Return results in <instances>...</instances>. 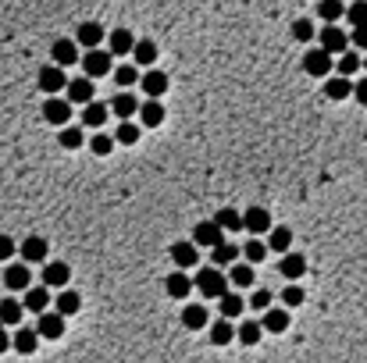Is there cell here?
I'll list each match as a JSON object with an SVG mask.
<instances>
[{
    "label": "cell",
    "mask_w": 367,
    "mask_h": 363,
    "mask_svg": "<svg viewBox=\"0 0 367 363\" xmlns=\"http://www.w3.org/2000/svg\"><path fill=\"white\" fill-rule=\"evenodd\" d=\"M193 285L207 296V299H221L225 292H228V278L221 275V268H203V271H196V278H193Z\"/></svg>",
    "instance_id": "cell-1"
},
{
    "label": "cell",
    "mask_w": 367,
    "mask_h": 363,
    "mask_svg": "<svg viewBox=\"0 0 367 363\" xmlns=\"http://www.w3.org/2000/svg\"><path fill=\"white\" fill-rule=\"evenodd\" d=\"M332 68H335V58L328 54V50H321V46L307 50V58H303V72H307V75H314V79H328Z\"/></svg>",
    "instance_id": "cell-2"
},
{
    "label": "cell",
    "mask_w": 367,
    "mask_h": 363,
    "mask_svg": "<svg viewBox=\"0 0 367 363\" xmlns=\"http://www.w3.org/2000/svg\"><path fill=\"white\" fill-rule=\"evenodd\" d=\"M115 54H103L100 46H93V50H86V58H82V72L89 75V79H103V75H111L115 72V61H111Z\"/></svg>",
    "instance_id": "cell-3"
},
{
    "label": "cell",
    "mask_w": 367,
    "mask_h": 363,
    "mask_svg": "<svg viewBox=\"0 0 367 363\" xmlns=\"http://www.w3.org/2000/svg\"><path fill=\"white\" fill-rule=\"evenodd\" d=\"M43 121L46 125H68L72 121V103H68V96H46V103H43Z\"/></svg>",
    "instance_id": "cell-4"
},
{
    "label": "cell",
    "mask_w": 367,
    "mask_h": 363,
    "mask_svg": "<svg viewBox=\"0 0 367 363\" xmlns=\"http://www.w3.org/2000/svg\"><path fill=\"white\" fill-rule=\"evenodd\" d=\"M36 82H39V89H43L46 96H58V93L68 86V75H65L61 65H43L39 75H36Z\"/></svg>",
    "instance_id": "cell-5"
},
{
    "label": "cell",
    "mask_w": 367,
    "mask_h": 363,
    "mask_svg": "<svg viewBox=\"0 0 367 363\" xmlns=\"http://www.w3.org/2000/svg\"><path fill=\"white\" fill-rule=\"evenodd\" d=\"M318 36H321V50H328L332 58H339L342 50H349V32H342L339 22H325V29Z\"/></svg>",
    "instance_id": "cell-6"
},
{
    "label": "cell",
    "mask_w": 367,
    "mask_h": 363,
    "mask_svg": "<svg viewBox=\"0 0 367 363\" xmlns=\"http://www.w3.org/2000/svg\"><path fill=\"white\" fill-rule=\"evenodd\" d=\"M268 228H271L268 206H250V211H243V232H250V235H264Z\"/></svg>",
    "instance_id": "cell-7"
},
{
    "label": "cell",
    "mask_w": 367,
    "mask_h": 363,
    "mask_svg": "<svg viewBox=\"0 0 367 363\" xmlns=\"http://www.w3.org/2000/svg\"><path fill=\"white\" fill-rule=\"evenodd\" d=\"M139 125L143 128H157V125H165V103L161 100H153V96H146L143 103H139Z\"/></svg>",
    "instance_id": "cell-8"
},
{
    "label": "cell",
    "mask_w": 367,
    "mask_h": 363,
    "mask_svg": "<svg viewBox=\"0 0 367 363\" xmlns=\"http://www.w3.org/2000/svg\"><path fill=\"white\" fill-rule=\"evenodd\" d=\"M139 89H143L146 96H153V100H161V96L168 93V75L157 72V68H146V72L139 75Z\"/></svg>",
    "instance_id": "cell-9"
},
{
    "label": "cell",
    "mask_w": 367,
    "mask_h": 363,
    "mask_svg": "<svg viewBox=\"0 0 367 363\" xmlns=\"http://www.w3.org/2000/svg\"><path fill=\"white\" fill-rule=\"evenodd\" d=\"M22 260L25 264H43L46 256H50V246H46V239L43 235H29V239H22Z\"/></svg>",
    "instance_id": "cell-10"
},
{
    "label": "cell",
    "mask_w": 367,
    "mask_h": 363,
    "mask_svg": "<svg viewBox=\"0 0 367 363\" xmlns=\"http://www.w3.org/2000/svg\"><path fill=\"white\" fill-rule=\"evenodd\" d=\"M93 79L89 75H82V79H68V86H65V96H68V103H72V107H75V103H79V107H82V103H89L93 100Z\"/></svg>",
    "instance_id": "cell-11"
},
{
    "label": "cell",
    "mask_w": 367,
    "mask_h": 363,
    "mask_svg": "<svg viewBox=\"0 0 367 363\" xmlns=\"http://www.w3.org/2000/svg\"><path fill=\"white\" fill-rule=\"evenodd\" d=\"M36 331H39V338H50V342H58L61 335H65V317L58 314H50V310H43L39 314V324H36Z\"/></svg>",
    "instance_id": "cell-12"
},
{
    "label": "cell",
    "mask_w": 367,
    "mask_h": 363,
    "mask_svg": "<svg viewBox=\"0 0 367 363\" xmlns=\"http://www.w3.org/2000/svg\"><path fill=\"white\" fill-rule=\"evenodd\" d=\"M29 285H32V275H29V264H25V260L4 268V289H11V292H25Z\"/></svg>",
    "instance_id": "cell-13"
},
{
    "label": "cell",
    "mask_w": 367,
    "mask_h": 363,
    "mask_svg": "<svg viewBox=\"0 0 367 363\" xmlns=\"http://www.w3.org/2000/svg\"><path fill=\"white\" fill-rule=\"evenodd\" d=\"M200 246L189 239V242H175L172 246V260H175V268L179 271H189V268H196V260H200V253H196Z\"/></svg>",
    "instance_id": "cell-14"
},
{
    "label": "cell",
    "mask_w": 367,
    "mask_h": 363,
    "mask_svg": "<svg viewBox=\"0 0 367 363\" xmlns=\"http://www.w3.org/2000/svg\"><path fill=\"white\" fill-rule=\"evenodd\" d=\"M68 282H72V268H68V264L50 260V264L43 268V285H46V289H65Z\"/></svg>",
    "instance_id": "cell-15"
},
{
    "label": "cell",
    "mask_w": 367,
    "mask_h": 363,
    "mask_svg": "<svg viewBox=\"0 0 367 363\" xmlns=\"http://www.w3.org/2000/svg\"><path fill=\"white\" fill-rule=\"evenodd\" d=\"M50 58H54V65L68 68L79 61V43L75 39H54V46H50Z\"/></svg>",
    "instance_id": "cell-16"
},
{
    "label": "cell",
    "mask_w": 367,
    "mask_h": 363,
    "mask_svg": "<svg viewBox=\"0 0 367 363\" xmlns=\"http://www.w3.org/2000/svg\"><path fill=\"white\" fill-rule=\"evenodd\" d=\"M22 306L29 310V314H43V310H50V289L46 285H29Z\"/></svg>",
    "instance_id": "cell-17"
},
{
    "label": "cell",
    "mask_w": 367,
    "mask_h": 363,
    "mask_svg": "<svg viewBox=\"0 0 367 363\" xmlns=\"http://www.w3.org/2000/svg\"><path fill=\"white\" fill-rule=\"evenodd\" d=\"M108 103H100V100H89V103H82V125H89V128H103L108 125Z\"/></svg>",
    "instance_id": "cell-18"
},
{
    "label": "cell",
    "mask_w": 367,
    "mask_h": 363,
    "mask_svg": "<svg viewBox=\"0 0 367 363\" xmlns=\"http://www.w3.org/2000/svg\"><path fill=\"white\" fill-rule=\"evenodd\" d=\"M193 242L203 246V249L218 246V242H221V228H218V221H200V225L193 228Z\"/></svg>",
    "instance_id": "cell-19"
},
{
    "label": "cell",
    "mask_w": 367,
    "mask_h": 363,
    "mask_svg": "<svg viewBox=\"0 0 367 363\" xmlns=\"http://www.w3.org/2000/svg\"><path fill=\"white\" fill-rule=\"evenodd\" d=\"M103 36H108V29H103V25H96V22H82L79 32H75V43L86 46V50H93V46L103 43Z\"/></svg>",
    "instance_id": "cell-20"
},
{
    "label": "cell",
    "mask_w": 367,
    "mask_h": 363,
    "mask_svg": "<svg viewBox=\"0 0 367 363\" xmlns=\"http://www.w3.org/2000/svg\"><path fill=\"white\" fill-rule=\"evenodd\" d=\"M165 292H168L172 299H186V296L193 292V278H189L186 271H172V275L165 278Z\"/></svg>",
    "instance_id": "cell-21"
},
{
    "label": "cell",
    "mask_w": 367,
    "mask_h": 363,
    "mask_svg": "<svg viewBox=\"0 0 367 363\" xmlns=\"http://www.w3.org/2000/svg\"><path fill=\"white\" fill-rule=\"evenodd\" d=\"M136 111H139V100H136V93H129V89H122V93L111 100V114H118L122 121H125V118H136Z\"/></svg>",
    "instance_id": "cell-22"
},
{
    "label": "cell",
    "mask_w": 367,
    "mask_h": 363,
    "mask_svg": "<svg viewBox=\"0 0 367 363\" xmlns=\"http://www.w3.org/2000/svg\"><path fill=\"white\" fill-rule=\"evenodd\" d=\"M278 268H282V275H285L289 282H300V278L307 275V256H300V253H289V249H285Z\"/></svg>",
    "instance_id": "cell-23"
},
{
    "label": "cell",
    "mask_w": 367,
    "mask_h": 363,
    "mask_svg": "<svg viewBox=\"0 0 367 363\" xmlns=\"http://www.w3.org/2000/svg\"><path fill=\"white\" fill-rule=\"evenodd\" d=\"M108 46H111V54H115V58H129V54H132V46H136V36H132L129 29H115V32L108 36Z\"/></svg>",
    "instance_id": "cell-24"
},
{
    "label": "cell",
    "mask_w": 367,
    "mask_h": 363,
    "mask_svg": "<svg viewBox=\"0 0 367 363\" xmlns=\"http://www.w3.org/2000/svg\"><path fill=\"white\" fill-rule=\"evenodd\" d=\"M182 324H186L189 331H203L207 324H211V314H207V306L193 303V306H186V310H182Z\"/></svg>",
    "instance_id": "cell-25"
},
{
    "label": "cell",
    "mask_w": 367,
    "mask_h": 363,
    "mask_svg": "<svg viewBox=\"0 0 367 363\" xmlns=\"http://www.w3.org/2000/svg\"><path fill=\"white\" fill-rule=\"evenodd\" d=\"M132 58H136V68H153V61H157V43L153 39H136Z\"/></svg>",
    "instance_id": "cell-26"
},
{
    "label": "cell",
    "mask_w": 367,
    "mask_h": 363,
    "mask_svg": "<svg viewBox=\"0 0 367 363\" xmlns=\"http://www.w3.org/2000/svg\"><path fill=\"white\" fill-rule=\"evenodd\" d=\"M236 256H239V246L236 242H218V246H211V264L214 268H228V264H236Z\"/></svg>",
    "instance_id": "cell-27"
},
{
    "label": "cell",
    "mask_w": 367,
    "mask_h": 363,
    "mask_svg": "<svg viewBox=\"0 0 367 363\" xmlns=\"http://www.w3.org/2000/svg\"><path fill=\"white\" fill-rule=\"evenodd\" d=\"M79 306H82V296H79V292H72V289H61V292H58V299H54V310H58L61 317L79 314Z\"/></svg>",
    "instance_id": "cell-28"
},
{
    "label": "cell",
    "mask_w": 367,
    "mask_h": 363,
    "mask_svg": "<svg viewBox=\"0 0 367 363\" xmlns=\"http://www.w3.org/2000/svg\"><path fill=\"white\" fill-rule=\"evenodd\" d=\"M36 345H39V331H36V328H18L15 338H11V349H18L22 356L36 352Z\"/></svg>",
    "instance_id": "cell-29"
},
{
    "label": "cell",
    "mask_w": 367,
    "mask_h": 363,
    "mask_svg": "<svg viewBox=\"0 0 367 363\" xmlns=\"http://www.w3.org/2000/svg\"><path fill=\"white\" fill-rule=\"evenodd\" d=\"M22 314H25V306L18 299H0V324H4V328L22 324Z\"/></svg>",
    "instance_id": "cell-30"
},
{
    "label": "cell",
    "mask_w": 367,
    "mask_h": 363,
    "mask_svg": "<svg viewBox=\"0 0 367 363\" xmlns=\"http://www.w3.org/2000/svg\"><path fill=\"white\" fill-rule=\"evenodd\" d=\"M325 96L328 100H346V96H353V82L346 75H335V79L328 75L325 79Z\"/></svg>",
    "instance_id": "cell-31"
},
{
    "label": "cell",
    "mask_w": 367,
    "mask_h": 363,
    "mask_svg": "<svg viewBox=\"0 0 367 363\" xmlns=\"http://www.w3.org/2000/svg\"><path fill=\"white\" fill-rule=\"evenodd\" d=\"M260 324H264V331H271V335H282V331H289V314H285V310H271L268 306Z\"/></svg>",
    "instance_id": "cell-32"
},
{
    "label": "cell",
    "mask_w": 367,
    "mask_h": 363,
    "mask_svg": "<svg viewBox=\"0 0 367 363\" xmlns=\"http://www.w3.org/2000/svg\"><path fill=\"white\" fill-rule=\"evenodd\" d=\"M139 132H143V125L132 121V118H125V121L118 125V132H115V143H122V146H136V143H139Z\"/></svg>",
    "instance_id": "cell-33"
},
{
    "label": "cell",
    "mask_w": 367,
    "mask_h": 363,
    "mask_svg": "<svg viewBox=\"0 0 367 363\" xmlns=\"http://www.w3.org/2000/svg\"><path fill=\"white\" fill-rule=\"evenodd\" d=\"M292 246V232L289 228H268V253H285Z\"/></svg>",
    "instance_id": "cell-34"
},
{
    "label": "cell",
    "mask_w": 367,
    "mask_h": 363,
    "mask_svg": "<svg viewBox=\"0 0 367 363\" xmlns=\"http://www.w3.org/2000/svg\"><path fill=\"white\" fill-rule=\"evenodd\" d=\"M260 335H264V324H260V321H243V324L236 328V338H239L243 345H257Z\"/></svg>",
    "instance_id": "cell-35"
},
{
    "label": "cell",
    "mask_w": 367,
    "mask_h": 363,
    "mask_svg": "<svg viewBox=\"0 0 367 363\" xmlns=\"http://www.w3.org/2000/svg\"><path fill=\"white\" fill-rule=\"evenodd\" d=\"M360 68H363V58L356 54V50H342V54H339V75L353 79Z\"/></svg>",
    "instance_id": "cell-36"
},
{
    "label": "cell",
    "mask_w": 367,
    "mask_h": 363,
    "mask_svg": "<svg viewBox=\"0 0 367 363\" xmlns=\"http://www.w3.org/2000/svg\"><path fill=\"white\" fill-rule=\"evenodd\" d=\"M211 328V342L214 345H228L232 338H236V328L228 324V317H221V321H214V324H207Z\"/></svg>",
    "instance_id": "cell-37"
},
{
    "label": "cell",
    "mask_w": 367,
    "mask_h": 363,
    "mask_svg": "<svg viewBox=\"0 0 367 363\" xmlns=\"http://www.w3.org/2000/svg\"><path fill=\"white\" fill-rule=\"evenodd\" d=\"M218 228L221 232H243V214L239 211H232V206H225V211H218Z\"/></svg>",
    "instance_id": "cell-38"
},
{
    "label": "cell",
    "mask_w": 367,
    "mask_h": 363,
    "mask_svg": "<svg viewBox=\"0 0 367 363\" xmlns=\"http://www.w3.org/2000/svg\"><path fill=\"white\" fill-rule=\"evenodd\" d=\"M239 253L246 256V264H260V260H268V242H260V239H250V242H246Z\"/></svg>",
    "instance_id": "cell-39"
},
{
    "label": "cell",
    "mask_w": 367,
    "mask_h": 363,
    "mask_svg": "<svg viewBox=\"0 0 367 363\" xmlns=\"http://www.w3.org/2000/svg\"><path fill=\"white\" fill-rule=\"evenodd\" d=\"M218 303H221V317H228V321H232V317H239V314H243V306H246L239 292H225Z\"/></svg>",
    "instance_id": "cell-40"
},
{
    "label": "cell",
    "mask_w": 367,
    "mask_h": 363,
    "mask_svg": "<svg viewBox=\"0 0 367 363\" xmlns=\"http://www.w3.org/2000/svg\"><path fill=\"white\" fill-rule=\"evenodd\" d=\"M318 15H321V22H339V18H346V4L342 0H321Z\"/></svg>",
    "instance_id": "cell-41"
},
{
    "label": "cell",
    "mask_w": 367,
    "mask_h": 363,
    "mask_svg": "<svg viewBox=\"0 0 367 363\" xmlns=\"http://www.w3.org/2000/svg\"><path fill=\"white\" fill-rule=\"evenodd\" d=\"M82 143H86L82 125H61V146H65V150H79Z\"/></svg>",
    "instance_id": "cell-42"
},
{
    "label": "cell",
    "mask_w": 367,
    "mask_h": 363,
    "mask_svg": "<svg viewBox=\"0 0 367 363\" xmlns=\"http://www.w3.org/2000/svg\"><path fill=\"white\" fill-rule=\"evenodd\" d=\"M228 282H232L236 289H246V285H253V264H232V271H228Z\"/></svg>",
    "instance_id": "cell-43"
},
{
    "label": "cell",
    "mask_w": 367,
    "mask_h": 363,
    "mask_svg": "<svg viewBox=\"0 0 367 363\" xmlns=\"http://www.w3.org/2000/svg\"><path fill=\"white\" fill-rule=\"evenodd\" d=\"M115 146H118V143H115V136H108V132H96V136L89 139V150L96 153V157H108Z\"/></svg>",
    "instance_id": "cell-44"
},
{
    "label": "cell",
    "mask_w": 367,
    "mask_h": 363,
    "mask_svg": "<svg viewBox=\"0 0 367 363\" xmlns=\"http://www.w3.org/2000/svg\"><path fill=\"white\" fill-rule=\"evenodd\" d=\"M346 18H349V25H353V29L367 25V0H353V4L346 8Z\"/></svg>",
    "instance_id": "cell-45"
},
{
    "label": "cell",
    "mask_w": 367,
    "mask_h": 363,
    "mask_svg": "<svg viewBox=\"0 0 367 363\" xmlns=\"http://www.w3.org/2000/svg\"><path fill=\"white\" fill-rule=\"evenodd\" d=\"M314 36H318V29H314V22H310V18H296V22H292V39L310 43Z\"/></svg>",
    "instance_id": "cell-46"
},
{
    "label": "cell",
    "mask_w": 367,
    "mask_h": 363,
    "mask_svg": "<svg viewBox=\"0 0 367 363\" xmlns=\"http://www.w3.org/2000/svg\"><path fill=\"white\" fill-rule=\"evenodd\" d=\"M111 75H115L118 86H139V72H136V65H122V68H115Z\"/></svg>",
    "instance_id": "cell-47"
},
{
    "label": "cell",
    "mask_w": 367,
    "mask_h": 363,
    "mask_svg": "<svg viewBox=\"0 0 367 363\" xmlns=\"http://www.w3.org/2000/svg\"><path fill=\"white\" fill-rule=\"evenodd\" d=\"M282 303L292 310V306H300L303 303V289L300 285H289V289H282Z\"/></svg>",
    "instance_id": "cell-48"
},
{
    "label": "cell",
    "mask_w": 367,
    "mask_h": 363,
    "mask_svg": "<svg viewBox=\"0 0 367 363\" xmlns=\"http://www.w3.org/2000/svg\"><path fill=\"white\" fill-rule=\"evenodd\" d=\"M250 306H253V310H268V306H271V292H268V289H257V292L250 296Z\"/></svg>",
    "instance_id": "cell-49"
},
{
    "label": "cell",
    "mask_w": 367,
    "mask_h": 363,
    "mask_svg": "<svg viewBox=\"0 0 367 363\" xmlns=\"http://www.w3.org/2000/svg\"><path fill=\"white\" fill-rule=\"evenodd\" d=\"M15 253H18L15 239H11V235H0V260H11Z\"/></svg>",
    "instance_id": "cell-50"
},
{
    "label": "cell",
    "mask_w": 367,
    "mask_h": 363,
    "mask_svg": "<svg viewBox=\"0 0 367 363\" xmlns=\"http://www.w3.org/2000/svg\"><path fill=\"white\" fill-rule=\"evenodd\" d=\"M349 43H353L356 50H367V25H360V29H353V32H349Z\"/></svg>",
    "instance_id": "cell-51"
},
{
    "label": "cell",
    "mask_w": 367,
    "mask_h": 363,
    "mask_svg": "<svg viewBox=\"0 0 367 363\" xmlns=\"http://www.w3.org/2000/svg\"><path fill=\"white\" fill-rule=\"evenodd\" d=\"M353 96L363 103V107H367V75H363L360 82H353Z\"/></svg>",
    "instance_id": "cell-52"
},
{
    "label": "cell",
    "mask_w": 367,
    "mask_h": 363,
    "mask_svg": "<svg viewBox=\"0 0 367 363\" xmlns=\"http://www.w3.org/2000/svg\"><path fill=\"white\" fill-rule=\"evenodd\" d=\"M11 349V335H8V328L0 324V352H8Z\"/></svg>",
    "instance_id": "cell-53"
},
{
    "label": "cell",
    "mask_w": 367,
    "mask_h": 363,
    "mask_svg": "<svg viewBox=\"0 0 367 363\" xmlns=\"http://www.w3.org/2000/svg\"><path fill=\"white\" fill-rule=\"evenodd\" d=\"M363 68H367V50H363Z\"/></svg>",
    "instance_id": "cell-54"
}]
</instances>
